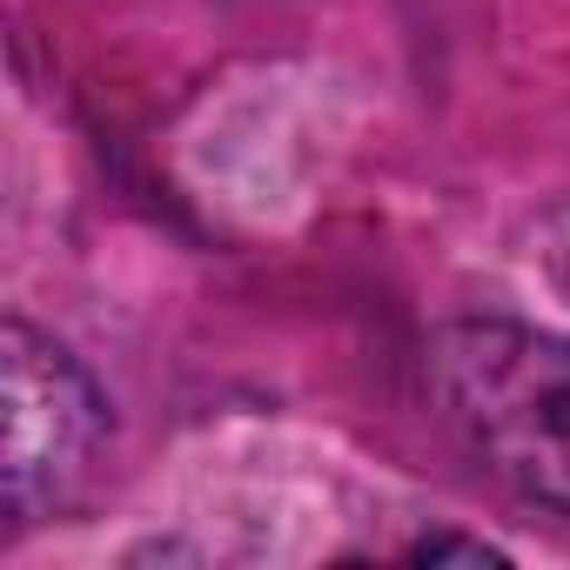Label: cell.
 Masks as SVG:
<instances>
[{"label":"cell","instance_id":"6da1fadb","mask_svg":"<svg viewBox=\"0 0 570 570\" xmlns=\"http://www.w3.org/2000/svg\"><path fill=\"white\" fill-rule=\"evenodd\" d=\"M423 383L490 476L570 517V336L443 323L423 350Z\"/></svg>","mask_w":570,"mask_h":570},{"label":"cell","instance_id":"3957f363","mask_svg":"<svg viewBox=\"0 0 570 570\" xmlns=\"http://www.w3.org/2000/svg\"><path fill=\"white\" fill-rule=\"evenodd\" d=\"M443 557H463V563H503V550L483 543V537H423V543H410V563H443Z\"/></svg>","mask_w":570,"mask_h":570},{"label":"cell","instance_id":"7a4b0ae2","mask_svg":"<svg viewBox=\"0 0 570 570\" xmlns=\"http://www.w3.org/2000/svg\"><path fill=\"white\" fill-rule=\"evenodd\" d=\"M0 376H8V530H35L95 476L108 436V396L95 376L35 323L0 330Z\"/></svg>","mask_w":570,"mask_h":570}]
</instances>
